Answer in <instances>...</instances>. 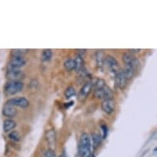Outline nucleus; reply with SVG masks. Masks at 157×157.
Listing matches in <instances>:
<instances>
[{
  "mask_svg": "<svg viewBox=\"0 0 157 157\" xmlns=\"http://www.w3.org/2000/svg\"><path fill=\"white\" fill-rule=\"evenodd\" d=\"M78 153L80 157H90L91 155V142L90 136L86 132L82 134L81 136Z\"/></svg>",
  "mask_w": 157,
  "mask_h": 157,
  "instance_id": "f257e3e1",
  "label": "nucleus"
},
{
  "mask_svg": "<svg viewBox=\"0 0 157 157\" xmlns=\"http://www.w3.org/2000/svg\"><path fill=\"white\" fill-rule=\"evenodd\" d=\"M24 84L21 81H8L4 85V92L8 95H14L22 91Z\"/></svg>",
  "mask_w": 157,
  "mask_h": 157,
  "instance_id": "f03ea898",
  "label": "nucleus"
},
{
  "mask_svg": "<svg viewBox=\"0 0 157 157\" xmlns=\"http://www.w3.org/2000/svg\"><path fill=\"white\" fill-rule=\"evenodd\" d=\"M104 64H105L106 67L108 68L109 71L113 73L114 76L118 72L121 71L119 63L115 59V58L112 56V55H107V56L105 57V63H104Z\"/></svg>",
  "mask_w": 157,
  "mask_h": 157,
  "instance_id": "7ed1b4c3",
  "label": "nucleus"
},
{
  "mask_svg": "<svg viewBox=\"0 0 157 157\" xmlns=\"http://www.w3.org/2000/svg\"><path fill=\"white\" fill-rule=\"evenodd\" d=\"M92 83L90 82H86L80 89L79 94H78V97H77L78 101L82 102V103L85 102L86 100L87 99L88 95H90V91L92 90Z\"/></svg>",
  "mask_w": 157,
  "mask_h": 157,
  "instance_id": "20e7f679",
  "label": "nucleus"
},
{
  "mask_svg": "<svg viewBox=\"0 0 157 157\" xmlns=\"http://www.w3.org/2000/svg\"><path fill=\"white\" fill-rule=\"evenodd\" d=\"M94 96L96 99H113V94L112 92V90L109 88L105 86L104 87L101 88V89H97V90H94Z\"/></svg>",
  "mask_w": 157,
  "mask_h": 157,
  "instance_id": "39448f33",
  "label": "nucleus"
},
{
  "mask_svg": "<svg viewBox=\"0 0 157 157\" xmlns=\"http://www.w3.org/2000/svg\"><path fill=\"white\" fill-rule=\"evenodd\" d=\"M6 104H8L10 105H13L14 107H19L21 109H26L30 105V102L25 97H17L9 99Z\"/></svg>",
  "mask_w": 157,
  "mask_h": 157,
  "instance_id": "423d86ee",
  "label": "nucleus"
},
{
  "mask_svg": "<svg viewBox=\"0 0 157 157\" xmlns=\"http://www.w3.org/2000/svg\"><path fill=\"white\" fill-rule=\"evenodd\" d=\"M26 63V60L23 57H12L8 64V69H20Z\"/></svg>",
  "mask_w": 157,
  "mask_h": 157,
  "instance_id": "0eeeda50",
  "label": "nucleus"
},
{
  "mask_svg": "<svg viewBox=\"0 0 157 157\" xmlns=\"http://www.w3.org/2000/svg\"><path fill=\"white\" fill-rule=\"evenodd\" d=\"M6 77L9 81H21L25 78L26 74L21 69H8Z\"/></svg>",
  "mask_w": 157,
  "mask_h": 157,
  "instance_id": "6e6552de",
  "label": "nucleus"
},
{
  "mask_svg": "<svg viewBox=\"0 0 157 157\" xmlns=\"http://www.w3.org/2000/svg\"><path fill=\"white\" fill-rule=\"evenodd\" d=\"M101 109L105 113L111 114L115 109V101L113 99H106L101 102Z\"/></svg>",
  "mask_w": 157,
  "mask_h": 157,
  "instance_id": "1a4fd4ad",
  "label": "nucleus"
},
{
  "mask_svg": "<svg viewBox=\"0 0 157 157\" xmlns=\"http://www.w3.org/2000/svg\"><path fill=\"white\" fill-rule=\"evenodd\" d=\"M122 60L124 62L125 67H134L137 65V60L136 58L131 54V53H124L122 56Z\"/></svg>",
  "mask_w": 157,
  "mask_h": 157,
  "instance_id": "9d476101",
  "label": "nucleus"
},
{
  "mask_svg": "<svg viewBox=\"0 0 157 157\" xmlns=\"http://www.w3.org/2000/svg\"><path fill=\"white\" fill-rule=\"evenodd\" d=\"M114 82H115V86L119 89L124 90V88L126 87L127 79L124 77V75L123 74L122 70L114 76Z\"/></svg>",
  "mask_w": 157,
  "mask_h": 157,
  "instance_id": "9b49d317",
  "label": "nucleus"
},
{
  "mask_svg": "<svg viewBox=\"0 0 157 157\" xmlns=\"http://www.w3.org/2000/svg\"><path fill=\"white\" fill-rule=\"evenodd\" d=\"M3 114L8 119H13L17 114V110L14 106L5 104L3 108Z\"/></svg>",
  "mask_w": 157,
  "mask_h": 157,
  "instance_id": "f8f14e48",
  "label": "nucleus"
},
{
  "mask_svg": "<svg viewBox=\"0 0 157 157\" xmlns=\"http://www.w3.org/2000/svg\"><path fill=\"white\" fill-rule=\"evenodd\" d=\"M46 139L49 147L51 151H54L56 147V133L54 130H49L46 132Z\"/></svg>",
  "mask_w": 157,
  "mask_h": 157,
  "instance_id": "ddd939ff",
  "label": "nucleus"
},
{
  "mask_svg": "<svg viewBox=\"0 0 157 157\" xmlns=\"http://www.w3.org/2000/svg\"><path fill=\"white\" fill-rule=\"evenodd\" d=\"M95 63H96V67L99 69L102 70L104 66V63H105V54L101 50H97L95 54Z\"/></svg>",
  "mask_w": 157,
  "mask_h": 157,
  "instance_id": "4468645a",
  "label": "nucleus"
},
{
  "mask_svg": "<svg viewBox=\"0 0 157 157\" xmlns=\"http://www.w3.org/2000/svg\"><path fill=\"white\" fill-rule=\"evenodd\" d=\"M16 126H17V124L14 120L11 119H7L3 121V129L5 132H10L11 130L15 128Z\"/></svg>",
  "mask_w": 157,
  "mask_h": 157,
  "instance_id": "2eb2a0df",
  "label": "nucleus"
},
{
  "mask_svg": "<svg viewBox=\"0 0 157 157\" xmlns=\"http://www.w3.org/2000/svg\"><path fill=\"white\" fill-rule=\"evenodd\" d=\"M90 142L93 146V149H96L97 147H100V145L101 144V141H102V137L100 136L98 133H92L90 136Z\"/></svg>",
  "mask_w": 157,
  "mask_h": 157,
  "instance_id": "dca6fc26",
  "label": "nucleus"
},
{
  "mask_svg": "<svg viewBox=\"0 0 157 157\" xmlns=\"http://www.w3.org/2000/svg\"><path fill=\"white\" fill-rule=\"evenodd\" d=\"M74 60L75 63H76V67H75L74 70L79 73L83 69V67H84V59H83L82 57L77 55L76 58L74 59Z\"/></svg>",
  "mask_w": 157,
  "mask_h": 157,
  "instance_id": "f3484780",
  "label": "nucleus"
},
{
  "mask_svg": "<svg viewBox=\"0 0 157 157\" xmlns=\"http://www.w3.org/2000/svg\"><path fill=\"white\" fill-rule=\"evenodd\" d=\"M122 72L127 80H130L135 75V68L132 67H125L124 70H122Z\"/></svg>",
  "mask_w": 157,
  "mask_h": 157,
  "instance_id": "a211bd4d",
  "label": "nucleus"
},
{
  "mask_svg": "<svg viewBox=\"0 0 157 157\" xmlns=\"http://www.w3.org/2000/svg\"><path fill=\"white\" fill-rule=\"evenodd\" d=\"M90 82L92 83V87L95 90H97V89H101V88L105 86V81L103 80V79H98V78H95L93 79L92 81H90Z\"/></svg>",
  "mask_w": 157,
  "mask_h": 157,
  "instance_id": "6ab92c4d",
  "label": "nucleus"
},
{
  "mask_svg": "<svg viewBox=\"0 0 157 157\" xmlns=\"http://www.w3.org/2000/svg\"><path fill=\"white\" fill-rule=\"evenodd\" d=\"M52 56H53V52L51 49H44L41 53V61L42 62H48L51 59Z\"/></svg>",
  "mask_w": 157,
  "mask_h": 157,
  "instance_id": "aec40b11",
  "label": "nucleus"
},
{
  "mask_svg": "<svg viewBox=\"0 0 157 157\" xmlns=\"http://www.w3.org/2000/svg\"><path fill=\"white\" fill-rule=\"evenodd\" d=\"M63 66H64V68L68 72H71L72 70L75 69V67H76V63H75V60L73 59H68L64 62L63 63Z\"/></svg>",
  "mask_w": 157,
  "mask_h": 157,
  "instance_id": "412c9836",
  "label": "nucleus"
},
{
  "mask_svg": "<svg viewBox=\"0 0 157 157\" xmlns=\"http://www.w3.org/2000/svg\"><path fill=\"white\" fill-rule=\"evenodd\" d=\"M28 49H12L11 51V55L12 57H23L24 54L28 53Z\"/></svg>",
  "mask_w": 157,
  "mask_h": 157,
  "instance_id": "4be33fe9",
  "label": "nucleus"
},
{
  "mask_svg": "<svg viewBox=\"0 0 157 157\" xmlns=\"http://www.w3.org/2000/svg\"><path fill=\"white\" fill-rule=\"evenodd\" d=\"M8 138L14 142H19L20 139H21V135H20V133L18 132L13 131L8 134Z\"/></svg>",
  "mask_w": 157,
  "mask_h": 157,
  "instance_id": "5701e85b",
  "label": "nucleus"
},
{
  "mask_svg": "<svg viewBox=\"0 0 157 157\" xmlns=\"http://www.w3.org/2000/svg\"><path fill=\"white\" fill-rule=\"evenodd\" d=\"M76 94V90H75V88L73 86H68V87L66 88V90L64 91V96L65 98L67 99H70L71 97H72L73 95H75Z\"/></svg>",
  "mask_w": 157,
  "mask_h": 157,
  "instance_id": "b1692460",
  "label": "nucleus"
},
{
  "mask_svg": "<svg viewBox=\"0 0 157 157\" xmlns=\"http://www.w3.org/2000/svg\"><path fill=\"white\" fill-rule=\"evenodd\" d=\"M101 128L102 129V132H103L102 138L105 139L107 137V135H108V127L106 126V124H101Z\"/></svg>",
  "mask_w": 157,
  "mask_h": 157,
  "instance_id": "393cba45",
  "label": "nucleus"
},
{
  "mask_svg": "<svg viewBox=\"0 0 157 157\" xmlns=\"http://www.w3.org/2000/svg\"><path fill=\"white\" fill-rule=\"evenodd\" d=\"M44 156L45 157H56V155L54 153V151L51 150H47L45 153H44Z\"/></svg>",
  "mask_w": 157,
  "mask_h": 157,
  "instance_id": "a878e982",
  "label": "nucleus"
},
{
  "mask_svg": "<svg viewBox=\"0 0 157 157\" xmlns=\"http://www.w3.org/2000/svg\"><path fill=\"white\" fill-rule=\"evenodd\" d=\"M76 51H77V55H78V56L82 57L83 55L86 54V49H76Z\"/></svg>",
  "mask_w": 157,
  "mask_h": 157,
  "instance_id": "bb28decb",
  "label": "nucleus"
},
{
  "mask_svg": "<svg viewBox=\"0 0 157 157\" xmlns=\"http://www.w3.org/2000/svg\"><path fill=\"white\" fill-rule=\"evenodd\" d=\"M128 51H129V53L132 54V53H138V52L141 51V49H129Z\"/></svg>",
  "mask_w": 157,
  "mask_h": 157,
  "instance_id": "cd10ccee",
  "label": "nucleus"
},
{
  "mask_svg": "<svg viewBox=\"0 0 157 157\" xmlns=\"http://www.w3.org/2000/svg\"><path fill=\"white\" fill-rule=\"evenodd\" d=\"M90 157H95V155H90Z\"/></svg>",
  "mask_w": 157,
  "mask_h": 157,
  "instance_id": "c85d7f7f",
  "label": "nucleus"
},
{
  "mask_svg": "<svg viewBox=\"0 0 157 157\" xmlns=\"http://www.w3.org/2000/svg\"><path fill=\"white\" fill-rule=\"evenodd\" d=\"M60 157H63V156H62V155H61V156H60Z\"/></svg>",
  "mask_w": 157,
  "mask_h": 157,
  "instance_id": "c756f323",
  "label": "nucleus"
}]
</instances>
